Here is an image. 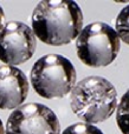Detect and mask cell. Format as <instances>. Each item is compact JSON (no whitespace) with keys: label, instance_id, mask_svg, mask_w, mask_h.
Listing matches in <instances>:
<instances>
[{"label":"cell","instance_id":"6","mask_svg":"<svg viewBox=\"0 0 129 134\" xmlns=\"http://www.w3.org/2000/svg\"><path fill=\"white\" fill-rule=\"evenodd\" d=\"M37 39L32 28L20 21H8L0 32V61L18 66L32 58Z\"/></svg>","mask_w":129,"mask_h":134},{"label":"cell","instance_id":"8","mask_svg":"<svg viewBox=\"0 0 129 134\" xmlns=\"http://www.w3.org/2000/svg\"><path fill=\"white\" fill-rule=\"evenodd\" d=\"M116 122L122 134H129V90L123 94L117 105Z\"/></svg>","mask_w":129,"mask_h":134},{"label":"cell","instance_id":"11","mask_svg":"<svg viewBox=\"0 0 129 134\" xmlns=\"http://www.w3.org/2000/svg\"><path fill=\"white\" fill-rule=\"evenodd\" d=\"M4 26H5V13H4V9H2V7L0 6V32L2 31Z\"/></svg>","mask_w":129,"mask_h":134},{"label":"cell","instance_id":"2","mask_svg":"<svg viewBox=\"0 0 129 134\" xmlns=\"http://www.w3.org/2000/svg\"><path fill=\"white\" fill-rule=\"evenodd\" d=\"M117 105L115 87L102 76L84 78L71 90V109L81 120L89 125L109 119Z\"/></svg>","mask_w":129,"mask_h":134},{"label":"cell","instance_id":"12","mask_svg":"<svg viewBox=\"0 0 129 134\" xmlns=\"http://www.w3.org/2000/svg\"><path fill=\"white\" fill-rule=\"evenodd\" d=\"M0 134H5V128H4V124H2L1 119H0Z\"/></svg>","mask_w":129,"mask_h":134},{"label":"cell","instance_id":"3","mask_svg":"<svg viewBox=\"0 0 129 134\" xmlns=\"http://www.w3.org/2000/svg\"><path fill=\"white\" fill-rule=\"evenodd\" d=\"M75 66L61 54H46L33 64L30 80L33 90L45 99L64 98L76 85Z\"/></svg>","mask_w":129,"mask_h":134},{"label":"cell","instance_id":"5","mask_svg":"<svg viewBox=\"0 0 129 134\" xmlns=\"http://www.w3.org/2000/svg\"><path fill=\"white\" fill-rule=\"evenodd\" d=\"M5 134H61V124L51 108L38 102H30L11 113Z\"/></svg>","mask_w":129,"mask_h":134},{"label":"cell","instance_id":"4","mask_svg":"<svg viewBox=\"0 0 129 134\" xmlns=\"http://www.w3.org/2000/svg\"><path fill=\"white\" fill-rule=\"evenodd\" d=\"M120 41L117 33L110 25L91 23L83 27L77 37V55L89 67H106L118 55Z\"/></svg>","mask_w":129,"mask_h":134},{"label":"cell","instance_id":"1","mask_svg":"<svg viewBox=\"0 0 129 134\" xmlns=\"http://www.w3.org/2000/svg\"><path fill=\"white\" fill-rule=\"evenodd\" d=\"M36 38L46 45L63 46L78 37L83 28V13L72 0H44L31 16Z\"/></svg>","mask_w":129,"mask_h":134},{"label":"cell","instance_id":"7","mask_svg":"<svg viewBox=\"0 0 129 134\" xmlns=\"http://www.w3.org/2000/svg\"><path fill=\"white\" fill-rule=\"evenodd\" d=\"M30 90L27 76L14 66H0V109H16L25 102Z\"/></svg>","mask_w":129,"mask_h":134},{"label":"cell","instance_id":"9","mask_svg":"<svg viewBox=\"0 0 129 134\" xmlns=\"http://www.w3.org/2000/svg\"><path fill=\"white\" fill-rule=\"evenodd\" d=\"M115 32L117 33L120 40L129 45V5L123 7L116 18Z\"/></svg>","mask_w":129,"mask_h":134},{"label":"cell","instance_id":"10","mask_svg":"<svg viewBox=\"0 0 129 134\" xmlns=\"http://www.w3.org/2000/svg\"><path fill=\"white\" fill-rule=\"evenodd\" d=\"M62 134H104L100 128L89 124H75L64 130Z\"/></svg>","mask_w":129,"mask_h":134}]
</instances>
